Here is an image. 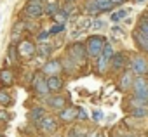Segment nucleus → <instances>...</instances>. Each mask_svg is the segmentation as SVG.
Wrapping results in <instances>:
<instances>
[{
    "mask_svg": "<svg viewBox=\"0 0 148 137\" xmlns=\"http://www.w3.org/2000/svg\"><path fill=\"white\" fill-rule=\"evenodd\" d=\"M105 45H106V38H105V37H101V35H92V37H89V38H87V42H86L87 54H89L91 57H96V59L101 56V52H103Z\"/></svg>",
    "mask_w": 148,
    "mask_h": 137,
    "instance_id": "nucleus-1",
    "label": "nucleus"
},
{
    "mask_svg": "<svg viewBox=\"0 0 148 137\" xmlns=\"http://www.w3.org/2000/svg\"><path fill=\"white\" fill-rule=\"evenodd\" d=\"M87 47H86V43H82V42H73L70 47H68V57L70 59H73L77 64L79 62H84L86 59H87Z\"/></svg>",
    "mask_w": 148,
    "mask_h": 137,
    "instance_id": "nucleus-2",
    "label": "nucleus"
},
{
    "mask_svg": "<svg viewBox=\"0 0 148 137\" xmlns=\"http://www.w3.org/2000/svg\"><path fill=\"white\" fill-rule=\"evenodd\" d=\"M23 14L30 19H38L40 16H44L45 7L42 5V0H28L25 9H23Z\"/></svg>",
    "mask_w": 148,
    "mask_h": 137,
    "instance_id": "nucleus-3",
    "label": "nucleus"
},
{
    "mask_svg": "<svg viewBox=\"0 0 148 137\" xmlns=\"http://www.w3.org/2000/svg\"><path fill=\"white\" fill-rule=\"evenodd\" d=\"M33 90L38 97H44V99L49 97L51 90H49V85H47V77L44 73H37L33 77Z\"/></svg>",
    "mask_w": 148,
    "mask_h": 137,
    "instance_id": "nucleus-4",
    "label": "nucleus"
},
{
    "mask_svg": "<svg viewBox=\"0 0 148 137\" xmlns=\"http://www.w3.org/2000/svg\"><path fill=\"white\" fill-rule=\"evenodd\" d=\"M129 66H131V71L138 77H145L148 73V59L143 56H134L129 61Z\"/></svg>",
    "mask_w": 148,
    "mask_h": 137,
    "instance_id": "nucleus-5",
    "label": "nucleus"
},
{
    "mask_svg": "<svg viewBox=\"0 0 148 137\" xmlns=\"http://www.w3.org/2000/svg\"><path fill=\"white\" fill-rule=\"evenodd\" d=\"M63 71V62L59 59H51L42 66V73L49 78V77H59V73Z\"/></svg>",
    "mask_w": 148,
    "mask_h": 137,
    "instance_id": "nucleus-6",
    "label": "nucleus"
},
{
    "mask_svg": "<svg viewBox=\"0 0 148 137\" xmlns=\"http://www.w3.org/2000/svg\"><path fill=\"white\" fill-rule=\"evenodd\" d=\"M18 56L21 57V59H32L33 56H35V52H37V47H35V43L33 42H30V40H21L19 43H18Z\"/></svg>",
    "mask_w": 148,
    "mask_h": 137,
    "instance_id": "nucleus-7",
    "label": "nucleus"
},
{
    "mask_svg": "<svg viewBox=\"0 0 148 137\" xmlns=\"http://www.w3.org/2000/svg\"><path fill=\"white\" fill-rule=\"evenodd\" d=\"M125 66H127L125 54L124 52H115L113 57H112V61H110V68H112L113 71H120V70H124Z\"/></svg>",
    "mask_w": 148,
    "mask_h": 137,
    "instance_id": "nucleus-8",
    "label": "nucleus"
},
{
    "mask_svg": "<svg viewBox=\"0 0 148 137\" xmlns=\"http://www.w3.org/2000/svg\"><path fill=\"white\" fill-rule=\"evenodd\" d=\"M38 125V128L44 132V134H54L56 130H58V121L52 118V116H45L42 121H38L37 123Z\"/></svg>",
    "mask_w": 148,
    "mask_h": 137,
    "instance_id": "nucleus-9",
    "label": "nucleus"
},
{
    "mask_svg": "<svg viewBox=\"0 0 148 137\" xmlns=\"http://www.w3.org/2000/svg\"><path fill=\"white\" fill-rule=\"evenodd\" d=\"M77 116H79V108H75V106H68V108H64L63 111H59V120L64 121V123L75 121Z\"/></svg>",
    "mask_w": 148,
    "mask_h": 137,
    "instance_id": "nucleus-10",
    "label": "nucleus"
},
{
    "mask_svg": "<svg viewBox=\"0 0 148 137\" xmlns=\"http://www.w3.org/2000/svg\"><path fill=\"white\" fill-rule=\"evenodd\" d=\"M45 104H47L49 108H52V109H58V111H63L64 108H68V106H66V99H64L63 96L47 97V99H45Z\"/></svg>",
    "mask_w": 148,
    "mask_h": 137,
    "instance_id": "nucleus-11",
    "label": "nucleus"
},
{
    "mask_svg": "<svg viewBox=\"0 0 148 137\" xmlns=\"http://www.w3.org/2000/svg\"><path fill=\"white\" fill-rule=\"evenodd\" d=\"M45 116H47V115H45V109H44V108H40V106H35V108H32V109L28 111V120H30V121H33V123L42 121Z\"/></svg>",
    "mask_w": 148,
    "mask_h": 137,
    "instance_id": "nucleus-12",
    "label": "nucleus"
},
{
    "mask_svg": "<svg viewBox=\"0 0 148 137\" xmlns=\"http://www.w3.org/2000/svg\"><path fill=\"white\" fill-rule=\"evenodd\" d=\"M134 73L131 71V70H127V71H124L122 75H120V89L122 90H127V89H132V83H134V77H132Z\"/></svg>",
    "mask_w": 148,
    "mask_h": 137,
    "instance_id": "nucleus-13",
    "label": "nucleus"
},
{
    "mask_svg": "<svg viewBox=\"0 0 148 137\" xmlns=\"http://www.w3.org/2000/svg\"><path fill=\"white\" fill-rule=\"evenodd\" d=\"M14 83V73L11 70H7V68H4V70H0V85L4 87H11Z\"/></svg>",
    "mask_w": 148,
    "mask_h": 137,
    "instance_id": "nucleus-14",
    "label": "nucleus"
},
{
    "mask_svg": "<svg viewBox=\"0 0 148 137\" xmlns=\"http://www.w3.org/2000/svg\"><path fill=\"white\" fill-rule=\"evenodd\" d=\"M148 89V80L145 78V77H138V78H134V83H132V92H134V96H139L143 90H146Z\"/></svg>",
    "mask_w": 148,
    "mask_h": 137,
    "instance_id": "nucleus-15",
    "label": "nucleus"
},
{
    "mask_svg": "<svg viewBox=\"0 0 148 137\" xmlns=\"http://www.w3.org/2000/svg\"><path fill=\"white\" fill-rule=\"evenodd\" d=\"M47 85L51 92H59L63 89V78L61 77H49L47 78Z\"/></svg>",
    "mask_w": 148,
    "mask_h": 137,
    "instance_id": "nucleus-16",
    "label": "nucleus"
},
{
    "mask_svg": "<svg viewBox=\"0 0 148 137\" xmlns=\"http://www.w3.org/2000/svg\"><path fill=\"white\" fill-rule=\"evenodd\" d=\"M52 49H54V47H52L51 43H47V42L37 45V52H38V56H42V57H49V56L52 54Z\"/></svg>",
    "mask_w": 148,
    "mask_h": 137,
    "instance_id": "nucleus-17",
    "label": "nucleus"
},
{
    "mask_svg": "<svg viewBox=\"0 0 148 137\" xmlns=\"http://www.w3.org/2000/svg\"><path fill=\"white\" fill-rule=\"evenodd\" d=\"M84 11H86V14H89V16H94V14H99V12H101L99 7H98V4H96V0H87L86 5H84Z\"/></svg>",
    "mask_w": 148,
    "mask_h": 137,
    "instance_id": "nucleus-18",
    "label": "nucleus"
},
{
    "mask_svg": "<svg viewBox=\"0 0 148 137\" xmlns=\"http://www.w3.org/2000/svg\"><path fill=\"white\" fill-rule=\"evenodd\" d=\"M108 66H110V61H108L106 57L99 56V57L96 59V71H98V73H105V71L108 70Z\"/></svg>",
    "mask_w": 148,
    "mask_h": 137,
    "instance_id": "nucleus-19",
    "label": "nucleus"
},
{
    "mask_svg": "<svg viewBox=\"0 0 148 137\" xmlns=\"http://www.w3.org/2000/svg\"><path fill=\"white\" fill-rule=\"evenodd\" d=\"M12 102V96L9 92V89H0V104L2 106H9Z\"/></svg>",
    "mask_w": 148,
    "mask_h": 137,
    "instance_id": "nucleus-20",
    "label": "nucleus"
},
{
    "mask_svg": "<svg viewBox=\"0 0 148 137\" xmlns=\"http://www.w3.org/2000/svg\"><path fill=\"white\" fill-rule=\"evenodd\" d=\"M61 62H63V70H64L66 73H73V71L77 70V62L73 61V59H70L68 56H66V59H63Z\"/></svg>",
    "mask_w": 148,
    "mask_h": 137,
    "instance_id": "nucleus-21",
    "label": "nucleus"
},
{
    "mask_svg": "<svg viewBox=\"0 0 148 137\" xmlns=\"http://www.w3.org/2000/svg\"><path fill=\"white\" fill-rule=\"evenodd\" d=\"M66 137H87V130L84 127H73Z\"/></svg>",
    "mask_w": 148,
    "mask_h": 137,
    "instance_id": "nucleus-22",
    "label": "nucleus"
},
{
    "mask_svg": "<svg viewBox=\"0 0 148 137\" xmlns=\"http://www.w3.org/2000/svg\"><path fill=\"white\" fill-rule=\"evenodd\" d=\"M96 4H98V7H99V11L101 12H106V11H112L115 5L112 4V0H96Z\"/></svg>",
    "mask_w": 148,
    "mask_h": 137,
    "instance_id": "nucleus-23",
    "label": "nucleus"
},
{
    "mask_svg": "<svg viewBox=\"0 0 148 137\" xmlns=\"http://www.w3.org/2000/svg\"><path fill=\"white\" fill-rule=\"evenodd\" d=\"M129 11L131 9H120V11H117V12H113L112 16H110V19L113 21V23H117V21H120V19H124L127 14H129Z\"/></svg>",
    "mask_w": 148,
    "mask_h": 137,
    "instance_id": "nucleus-24",
    "label": "nucleus"
},
{
    "mask_svg": "<svg viewBox=\"0 0 148 137\" xmlns=\"http://www.w3.org/2000/svg\"><path fill=\"white\" fill-rule=\"evenodd\" d=\"M138 30H139L145 37H148V16L139 18V26H138Z\"/></svg>",
    "mask_w": 148,
    "mask_h": 137,
    "instance_id": "nucleus-25",
    "label": "nucleus"
},
{
    "mask_svg": "<svg viewBox=\"0 0 148 137\" xmlns=\"http://www.w3.org/2000/svg\"><path fill=\"white\" fill-rule=\"evenodd\" d=\"M113 54H115V52H113V45L106 42V45H105V49H103V52H101V56H103V57H106L108 61H112V57H113Z\"/></svg>",
    "mask_w": 148,
    "mask_h": 137,
    "instance_id": "nucleus-26",
    "label": "nucleus"
},
{
    "mask_svg": "<svg viewBox=\"0 0 148 137\" xmlns=\"http://www.w3.org/2000/svg\"><path fill=\"white\" fill-rule=\"evenodd\" d=\"M131 113H132V116H136V118H143V116H148V106H143V108H136V109H132Z\"/></svg>",
    "mask_w": 148,
    "mask_h": 137,
    "instance_id": "nucleus-27",
    "label": "nucleus"
},
{
    "mask_svg": "<svg viewBox=\"0 0 148 137\" xmlns=\"http://www.w3.org/2000/svg\"><path fill=\"white\" fill-rule=\"evenodd\" d=\"M59 12V5L58 4H47L45 5V14L47 16H54V14H58Z\"/></svg>",
    "mask_w": 148,
    "mask_h": 137,
    "instance_id": "nucleus-28",
    "label": "nucleus"
},
{
    "mask_svg": "<svg viewBox=\"0 0 148 137\" xmlns=\"http://www.w3.org/2000/svg\"><path fill=\"white\" fill-rule=\"evenodd\" d=\"M52 19H54L58 24H64V23H66V19H68V16L59 9V12H58V14H54V16H52Z\"/></svg>",
    "mask_w": 148,
    "mask_h": 137,
    "instance_id": "nucleus-29",
    "label": "nucleus"
},
{
    "mask_svg": "<svg viewBox=\"0 0 148 137\" xmlns=\"http://www.w3.org/2000/svg\"><path fill=\"white\" fill-rule=\"evenodd\" d=\"M64 30V24H56V26H52L51 30H49V35H56V33H61Z\"/></svg>",
    "mask_w": 148,
    "mask_h": 137,
    "instance_id": "nucleus-30",
    "label": "nucleus"
},
{
    "mask_svg": "<svg viewBox=\"0 0 148 137\" xmlns=\"http://www.w3.org/2000/svg\"><path fill=\"white\" fill-rule=\"evenodd\" d=\"M87 113H86V109L84 108H79V116H77V120H80V121H87Z\"/></svg>",
    "mask_w": 148,
    "mask_h": 137,
    "instance_id": "nucleus-31",
    "label": "nucleus"
},
{
    "mask_svg": "<svg viewBox=\"0 0 148 137\" xmlns=\"http://www.w3.org/2000/svg\"><path fill=\"white\" fill-rule=\"evenodd\" d=\"M91 26H92V28H94V30H101V28H103V26H105V21H103V19H94V21H92V24H91Z\"/></svg>",
    "mask_w": 148,
    "mask_h": 137,
    "instance_id": "nucleus-32",
    "label": "nucleus"
},
{
    "mask_svg": "<svg viewBox=\"0 0 148 137\" xmlns=\"http://www.w3.org/2000/svg\"><path fill=\"white\" fill-rule=\"evenodd\" d=\"M4 121H9V113L5 109H0V123H4Z\"/></svg>",
    "mask_w": 148,
    "mask_h": 137,
    "instance_id": "nucleus-33",
    "label": "nucleus"
},
{
    "mask_svg": "<svg viewBox=\"0 0 148 137\" xmlns=\"http://www.w3.org/2000/svg\"><path fill=\"white\" fill-rule=\"evenodd\" d=\"M73 9H75V7H73V4H66V5H64V7H63L61 11H63V12H64L66 16H70V14L73 12Z\"/></svg>",
    "mask_w": 148,
    "mask_h": 137,
    "instance_id": "nucleus-34",
    "label": "nucleus"
},
{
    "mask_svg": "<svg viewBox=\"0 0 148 137\" xmlns=\"http://www.w3.org/2000/svg\"><path fill=\"white\" fill-rule=\"evenodd\" d=\"M47 37H49V31H42L37 38H38V42H40V43H44V42L47 40Z\"/></svg>",
    "mask_w": 148,
    "mask_h": 137,
    "instance_id": "nucleus-35",
    "label": "nucleus"
},
{
    "mask_svg": "<svg viewBox=\"0 0 148 137\" xmlns=\"http://www.w3.org/2000/svg\"><path fill=\"white\" fill-rule=\"evenodd\" d=\"M92 118H94L96 121H99V120H103V113H101V111H94V113H92Z\"/></svg>",
    "mask_w": 148,
    "mask_h": 137,
    "instance_id": "nucleus-36",
    "label": "nucleus"
},
{
    "mask_svg": "<svg viewBox=\"0 0 148 137\" xmlns=\"http://www.w3.org/2000/svg\"><path fill=\"white\" fill-rule=\"evenodd\" d=\"M87 137H103V135H101L99 132H89V134H87Z\"/></svg>",
    "mask_w": 148,
    "mask_h": 137,
    "instance_id": "nucleus-37",
    "label": "nucleus"
},
{
    "mask_svg": "<svg viewBox=\"0 0 148 137\" xmlns=\"http://www.w3.org/2000/svg\"><path fill=\"white\" fill-rule=\"evenodd\" d=\"M124 2H125V0H112L113 5H120V4H124Z\"/></svg>",
    "mask_w": 148,
    "mask_h": 137,
    "instance_id": "nucleus-38",
    "label": "nucleus"
},
{
    "mask_svg": "<svg viewBox=\"0 0 148 137\" xmlns=\"http://www.w3.org/2000/svg\"><path fill=\"white\" fill-rule=\"evenodd\" d=\"M136 4H143V2H146V0H134Z\"/></svg>",
    "mask_w": 148,
    "mask_h": 137,
    "instance_id": "nucleus-39",
    "label": "nucleus"
},
{
    "mask_svg": "<svg viewBox=\"0 0 148 137\" xmlns=\"http://www.w3.org/2000/svg\"><path fill=\"white\" fill-rule=\"evenodd\" d=\"M124 137H132V135H124Z\"/></svg>",
    "mask_w": 148,
    "mask_h": 137,
    "instance_id": "nucleus-40",
    "label": "nucleus"
},
{
    "mask_svg": "<svg viewBox=\"0 0 148 137\" xmlns=\"http://www.w3.org/2000/svg\"><path fill=\"white\" fill-rule=\"evenodd\" d=\"M119 137H124V135H119Z\"/></svg>",
    "mask_w": 148,
    "mask_h": 137,
    "instance_id": "nucleus-41",
    "label": "nucleus"
}]
</instances>
